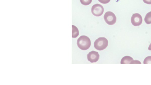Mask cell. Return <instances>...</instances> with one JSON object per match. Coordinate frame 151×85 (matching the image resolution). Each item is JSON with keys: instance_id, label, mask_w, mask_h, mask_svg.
<instances>
[{"instance_id": "cell-1", "label": "cell", "mask_w": 151, "mask_h": 85, "mask_svg": "<svg viewBox=\"0 0 151 85\" xmlns=\"http://www.w3.org/2000/svg\"><path fill=\"white\" fill-rule=\"evenodd\" d=\"M77 44L80 49L83 50H86L90 47L91 45V41L88 37L82 35L77 40Z\"/></svg>"}, {"instance_id": "cell-2", "label": "cell", "mask_w": 151, "mask_h": 85, "mask_svg": "<svg viewBox=\"0 0 151 85\" xmlns=\"http://www.w3.org/2000/svg\"><path fill=\"white\" fill-rule=\"evenodd\" d=\"M108 40L106 38L100 37L96 40L94 42V48L99 50L105 49L108 45Z\"/></svg>"}, {"instance_id": "cell-3", "label": "cell", "mask_w": 151, "mask_h": 85, "mask_svg": "<svg viewBox=\"0 0 151 85\" xmlns=\"http://www.w3.org/2000/svg\"><path fill=\"white\" fill-rule=\"evenodd\" d=\"M104 19L106 22L110 25L114 24L116 23V20L115 14L110 11L105 13L104 15Z\"/></svg>"}, {"instance_id": "cell-4", "label": "cell", "mask_w": 151, "mask_h": 85, "mask_svg": "<svg viewBox=\"0 0 151 85\" xmlns=\"http://www.w3.org/2000/svg\"><path fill=\"white\" fill-rule=\"evenodd\" d=\"M91 11L94 15L96 17H99L103 14L104 12V8L101 5L97 4L92 6Z\"/></svg>"}, {"instance_id": "cell-5", "label": "cell", "mask_w": 151, "mask_h": 85, "mask_svg": "<svg viewBox=\"0 0 151 85\" xmlns=\"http://www.w3.org/2000/svg\"><path fill=\"white\" fill-rule=\"evenodd\" d=\"M131 20L132 24L135 26L140 25L142 22V17L141 16L137 13L133 14L131 17Z\"/></svg>"}, {"instance_id": "cell-6", "label": "cell", "mask_w": 151, "mask_h": 85, "mask_svg": "<svg viewBox=\"0 0 151 85\" xmlns=\"http://www.w3.org/2000/svg\"><path fill=\"white\" fill-rule=\"evenodd\" d=\"M87 58L88 60L91 63H95L99 60V55L97 52L92 51L87 54Z\"/></svg>"}, {"instance_id": "cell-7", "label": "cell", "mask_w": 151, "mask_h": 85, "mask_svg": "<svg viewBox=\"0 0 151 85\" xmlns=\"http://www.w3.org/2000/svg\"><path fill=\"white\" fill-rule=\"evenodd\" d=\"M134 60L133 58L129 56L124 57L121 59V64H133Z\"/></svg>"}, {"instance_id": "cell-8", "label": "cell", "mask_w": 151, "mask_h": 85, "mask_svg": "<svg viewBox=\"0 0 151 85\" xmlns=\"http://www.w3.org/2000/svg\"><path fill=\"white\" fill-rule=\"evenodd\" d=\"M72 38H76L77 37L79 34L78 30V28L75 26L72 25Z\"/></svg>"}, {"instance_id": "cell-9", "label": "cell", "mask_w": 151, "mask_h": 85, "mask_svg": "<svg viewBox=\"0 0 151 85\" xmlns=\"http://www.w3.org/2000/svg\"><path fill=\"white\" fill-rule=\"evenodd\" d=\"M144 20L147 24H151V11L147 14L145 17Z\"/></svg>"}, {"instance_id": "cell-10", "label": "cell", "mask_w": 151, "mask_h": 85, "mask_svg": "<svg viewBox=\"0 0 151 85\" xmlns=\"http://www.w3.org/2000/svg\"><path fill=\"white\" fill-rule=\"evenodd\" d=\"M80 1L83 5H88L91 3L92 0H80Z\"/></svg>"}, {"instance_id": "cell-11", "label": "cell", "mask_w": 151, "mask_h": 85, "mask_svg": "<svg viewBox=\"0 0 151 85\" xmlns=\"http://www.w3.org/2000/svg\"><path fill=\"white\" fill-rule=\"evenodd\" d=\"M144 64L151 63V56L146 57L144 59L143 62Z\"/></svg>"}, {"instance_id": "cell-12", "label": "cell", "mask_w": 151, "mask_h": 85, "mask_svg": "<svg viewBox=\"0 0 151 85\" xmlns=\"http://www.w3.org/2000/svg\"><path fill=\"white\" fill-rule=\"evenodd\" d=\"M100 3L103 4H106L109 2L110 0H98Z\"/></svg>"}, {"instance_id": "cell-13", "label": "cell", "mask_w": 151, "mask_h": 85, "mask_svg": "<svg viewBox=\"0 0 151 85\" xmlns=\"http://www.w3.org/2000/svg\"><path fill=\"white\" fill-rule=\"evenodd\" d=\"M143 2L147 4H151V0H143Z\"/></svg>"}, {"instance_id": "cell-14", "label": "cell", "mask_w": 151, "mask_h": 85, "mask_svg": "<svg viewBox=\"0 0 151 85\" xmlns=\"http://www.w3.org/2000/svg\"><path fill=\"white\" fill-rule=\"evenodd\" d=\"M148 49L149 50H151V43L150 44V45L149 46V47L148 48Z\"/></svg>"}]
</instances>
